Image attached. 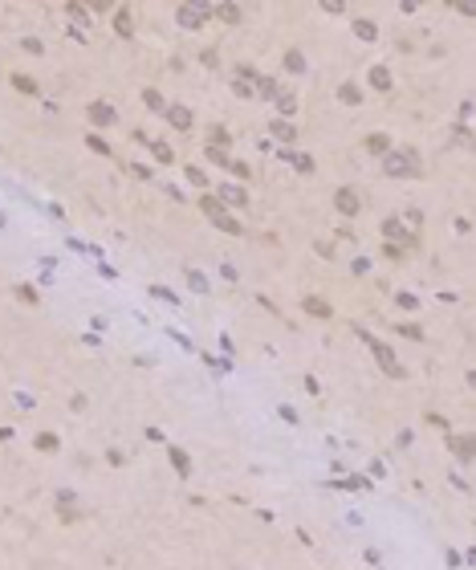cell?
Segmentation results:
<instances>
[{
  "label": "cell",
  "instance_id": "obj_9",
  "mask_svg": "<svg viewBox=\"0 0 476 570\" xmlns=\"http://www.w3.org/2000/svg\"><path fill=\"white\" fill-rule=\"evenodd\" d=\"M232 90H236L240 98H257V74L240 70V74H236V82H232Z\"/></svg>",
  "mask_w": 476,
  "mask_h": 570
},
{
  "label": "cell",
  "instance_id": "obj_21",
  "mask_svg": "<svg viewBox=\"0 0 476 570\" xmlns=\"http://www.w3.org/2000/svg\"><path fill=\"white\" fill-rule=\"evenodd\" d=\"M204 155H208L212 163H220V167H232V159H228V151H224V147H212V143H208V147H204Z\"/></svg>",
  "mask_w": 476,
  "mask_h": 570
},
{
  "label": "cell",
  "instance_id": "obj_20",
  "mask_svg": "<svg viewBox=\"0 0 476 570\" xmlns=\"http://www.w3.org/2000/svg\"><path fill=\"white\" fill-rule=\"evenodd\" d=\"M371 86H375V90H391V70L375 65V70H371Z\"/></svg>",
  "mask_w": 476,
  "mask_h": 570
},
{
  "label": "cell",
  "instance_id": "obj_19",
  "mask_svg": "<svg viewBox=\"0 0 476 570\" xmlns=\"http://www.w3.org/2000/svg\"><path fill=\"white\" fill-rule=\"evenodd\" d=\"M273 102H277V106H281L285 114H293V110H298V98H293L289 90H277V94H273Z\"/></svg>",
  "mask_w": 476,
  "mask_h": 570
},
{
  "label": "cell",
  "instance_id": "obj_26",
  "mask_svg": "<svg viewBox=\"0 0 476 570\" xmlns=\"http://www.w3.org/2000/svg\"><path fill=\"white\" fill-rule=\"evenodd\" d=\"M338 98H342V102H350V106H354V102H362L358 86H342V90H338Z\"/></svg>",
  "mask_w": 476,
  "mask_h": 570
},
{
  "label": "cell",
  "instance_id": "obj_8",
  "mask_svg": "<svg viewBox=\"0 0 476 570\" xmlns=\"http://www.w3.org/2000/svg\"><path fill=\"white\" fill-rule=\"evenodd\" d=\"M383 236H391V241H399V245H415V232H407L399 220H383Z\"/></svg>",
  "mask_w": 476,
  "mask_h": 570
},
{
  "label": "cell",
  "instance_id": "obj_34",
  "mask_svg": "<svg viewBox=\"0 0 476 570\" xmlns=\"http://www.w3.org/2000/svg\"><path fill=\"white\" fill-rule=\"evenodd\" d=\"M86 147H94V151H98V155H110V147H106V143H102V139H90Z\"/></svg>",
  "mask_w": 476,
  "mask_h": 570
},
{
  "label": "cell",
  "instance_id": "obj_37",
  "mask_svg": "<svg viewBox=\"0 0 476 570\" xmlns=\"http://www.w3.org/2000/svg\"><path fill=\"white\" fill-rule=\"evenodd\" d=\"M25 53H45V49H41V41H37V37H29V41H25Z\"/></svg>",
  "mask_w": 476,
  "mask_h": 570
},
{
  "label": "cell",
  "instance_id": "obj_6",
  "mask_svg": "<svg viewBox=\"0 0 476 570\" xmlns=\"http://www.w3.org/2000/svg\"><path fill=\"white\" fill-rule=\"evenodd\" d=\"M90 123H94V127H110V123H114V106H110V102H90Z\"/></svg>",
  "mask_w": 476,
  "mask_h": 570
},
{
  "label": "cell",
  "instance_id": "obj_7",
  "mask_svg": "<svg viewBox=\"0 0 476 570\" xmlns=\"http://www.w3.org/2000/svg\"><path fill=\"white\" fill-rule=\"evenodd\" d=\"M220 204H236V208H245L249 204V192L245 187H236V183H220Z\"/></svg>",
  "mask_w": 476,
  "mask_h": 570
},
{
  "label": "cell",
  "instance_id": "obj_25",
  "mask_svg": "<svg viewBox=\"0 0 476 570\" xmlns=\"http://www.w3.org/2000/svg\"><path fill=\"white\" fill-rule=\"evenodd\" d=\"M12 86L25 90V94H37V82H33V78H25V74H17V78H12Z\"/></svg>",
  "mask_w": 476,
  "mask_h": 570
},
{
  "label": "cell",
  "instance_id": "obj_5",
  "mask_svg": "<svg viewBox=\"0 0 476 570\" xmlns=\"http://www.w3.org/2000/svg\"><path fill=\"white\" fill-rule=\"evenodd\" d=\"M334 208H338L342 216H358L362 200H358V192H350V187H338V192H334Z\"/></svg>",
  "mask_w": 476,
  "mask_h": 570
},
{
  "label": "cell",
  "instance_id": "obj_4",
  "mask_svg": "<svg viewBox=\"0 0 476 570\" xmlns=\"http://www.w3.org/2000/svg\"><path fill=\"white\" fill-rule=\"evenodd\" d=\"M208 12H212V4H179V8H175V17H179L183 29H200Z\"/></svg>",
  "mask_w": 476,
  "mask_h": 570
},
{
  "label": "cell",
  "instance_id": "obj_29",
  "mask_svg": "<svg viewBox=\"0 0 476 570\" xmlns=\"http://www.w3.org/2000/svg\"><path fill=\"white\" fill-rule=\"evenodd\" d=\"M399 334H403V338H415V343L424 338V330H420V326H411V322H403V326H399Z\"/></svg>",
  "mask_w": 476,
  "mask_h": 570
},
{
  "label": "cell",
  "instance_id": "obj_31",
  "mask_svg": "<svg viewBox=\"0 0 476 570\" xmlns=\"http://www.w3.org/2000/svg\"><path fill=\"white\" fill-rule=\"evenodd\" d=\"M187 183H196V187H204L208 179H204V172H200V167H187Z\"/></svg>",
  "mask_w": 476,
  "mask_h": 570
},
{
  "label": "cell",
  "instance_id": "obj_17",
  "mask_svg": "<svg viewBox=\"0 0 476 570\" xmlns=\"http://www.w3.org/2000/svg\"><path fill=\"white\" fill-rule=\"evenodd\" d=\"M305 309H309L313 318H334V309H330V302H322V298H305Z\"/></svg>",
  "mask_w": 476,
  "mask_h": 570
},
{
  "label": "cell",
  "instance_id": "obj_22",
  "mask_svg": "<svg viewBox=\"0 0 476 570\" xmlns=\"http://www.w3.org/2000/svg\"><path fill=\"white\" fill-rule=\"evenodd\" d=\"M366 147H371V151H375V155H383V151H391L387 134H371V139H366Z\"/></svg>",
  "mask_w": 476,
  "mask_h": 570
},
{
  "label": "cell",
  "instance_id": "obj_27",
  "mask_svg": "<svg viewBox=\"0 0 476 570\" xmlns=\"http://www.w3.org/2000/svg\"><path fill=\"white\" fill-rule=\"evenodd\" d=\"M37 448H41V452H53V448H57V436H53V432H41V436H37Z\"/></svg>",
  "mask_w": 476,
  "mask_h": 570
},
{
  "label": "cell",
  "instance_id": "obj_23",
  "mask_svg": "<svg viewBox=\"0 0 476 570\" xmlns=\"http://www.w3.org/2000/svg\"><path fill=\"white\" fill-rule=\"evenodd\" d=\"M285 65H289L293 74H302V70H305V57L298 53V49H289V53H285Z\"/></svg>",
  "mask_w": 476,
  "mask_h": 570
},
{
  "label": "cell",
  "instance_id": "obj_12",
  "mask_svg": "<svg viewBox=\"0 0 476 570\" xmlns=\"http://www.w3.org/2000/svg\"><path fill=\"white\" fill-rule=\"evenodd\" d=\"M269 131H273V139H281V143H293V139H298V131H293L285 119H273V123H269Z\"/></svg>",
  "mask_w": 476,
  "mask_h": 570
},
{
  "label": "cell",
  "instance_id": "obj_30",
  "mask_svg": "<svg viewBox=\"0 0 476 570\" xmlns=\"http://www.w3.org/2000/svg\"><path fill=\"white\" fill-rule=\"evenodd\" d=\"M187 281H192V289H200V294H208V281H204V273H187Z\"/></svg>",
  "mask_w": 476,
  "mask_h": 570
},
{
  "label": "cell",
  "instance_id": "obj_32",
  "mask_svg": "<svg viewBox=\"0 0 476 570\" xmlns=\"http://www.w3.org/2000/svg\"><path fill=\"white\" fill-rule=\"evenodd\" d=\"M151 151H155V155H159V163H172V151H167V147H163V143H155V147H151Z\"/></svg>",
  "mask_w": 476,
  "mask_h": 570
},
{
  "label": "cell",
  "instance_id": "obj_11",
  "mask_svg": "<svg viewBox=\"0 0 476 570\" xmlns=\"http://www.w3.org/2000/svg\"><path fill=\"white\" fill-rule=\"evenodd\" d=\"M167 123H172L175 131H187V127H192V110H187V106H167Z\"/></svg>",
  "mask_w": 476,
  "mask_h": 570
},
{
  "label": "cell",
  "instance_id": "obj_16",
  "mask_svg": "<svg viewBox=\"0 0 476 570\" xmlns=\"http://www.w3.org/2000/svg\"><path fill=\"white\" fill-rule=\"evenodd\" d=\"M452 452H456V456H460V460H473V436H456L452 440Z\"/></svg>",
  "mask_w": 476,
  "mask_h": 570
},
{
  "label": "cell",
  "instance_id": "obj_28",
  "mask_svg": "<svg viewBox=\"0 0 476 570\" xmlns=\"http://www.w3.org/2000/svg\"><path fill=\"white\" fill-rule=\"evenodd\" d=\"M17 298L29 302V306H37V289H29V285H17Z\"/></svg>",
  "mask_w": 476,
  "mask_h": 570
},
{
  "label": "cell",
  "instance_id": "obj_3",
  "mask_svg": "<svg viewBox=\"0 0 476 570\" xmlns=\"http://www.w3.org/2000/svg\"><path fill=\"white\" fill-rule=\"evenodd\" d=\"M358 338H362V343H366V347H371V354H375V358H379V367H383V371H387L391 379H403V375H407V371H403V363H399V358H395V351H391L387 343H379V338H371V334H366V330H362V326H358Z\"/></svg>",
  "mask_w": 476,
  "mask_h": 570
},
{
  "label": "cell",
  "instance_id": "obj_36",
  "mask_svg": "<svg viewBox=\"0 0 476 570\" xmlns=\"http://www.w3.org/2000/svg\"><path fill=\"white\" fill-rule=\"evenodd\" d=\"M130 172H134V176H138V179H155V176H151V172H147V167H143V163H130Z\"/></svg>",
  "mask_w": 476,
  "mask_h": 570
},
{
  "label": "cell",
  "instance_id": "obj_18",
  "mask_svg": "<svg viewBox=\"0 0 476 570\" xmlns=\"http://www.w3.org/2000/svg\"><path fill=\"white\" fill-rule=\"evenodd\" d=\"M130 29H134V21H130V8H118V12H114V33L130 37Z\"/></svg>",
  "mask_w": 476,
  "mask_h": 570
},
{
  "label": "cell",
  "instance_id": "obj_24",
  "mask_svg": "<svg viewBox=\"0 0 476 570\" xmlns=\"http://www.w3.org/2000/svg\"><path fill=\"white\" fill-rule=\"evenodd\" d=\"M143 102H147L151 110H167V106H163V94H159V90H147V94H143Z\"/></svg>",
  "mask_w": 476,
  "mask_h": 570
},
{
  "label": "cell",
  "instance_id": "obj_15",
  "mask_svg": "<svg viewBox=\"0 0 476 570\" xmlns=\"http://www.w3.org/2000/svg\"><path fill=\"white\" fill-rule=\"evenodd\" d=\"M212 12H216L220 21H228V25H236V21H240V8H236V4H228V0H224V4H212Z\"/></svg>",
  "mask_w": 476,
  "mask_h": 570
},
{
  "label": "cell",
  "instance_id": "obj_33",
  "mask_svg": "<svg viewBox=\"0 0 476 570\" xmlns=\"http://www.w3.org/2000/svg\"><path fill=\"white\" fill-rule=\"evenodd\" d=\"M322 8H326V12H342L346 4H342V0H322Z\"/></svg>",
  "mask_w": 476,
  "mask_h": 570
},
{
  "label": "cell",
  "instance_id": "obj_35",
  "mask_svg": "<svg viewBox=\"0 0 476 570\" xmlns=\"http://www.w3.org/2000/svg\"><path fill=\"white\" fill-rule=\"evenodd\" d=\"M456 143H460V147H473V134H468L464 127H460V131H456Z\"/></svg>",
  "mask_w": 476,
  "mask_h": 570
},
{
  "label": "cell",
  "instance_id": "obj_13",
  "mask_svg": "<svg viewBox=\"0 0 476 570\" xmlns=\"http://www.w3.org/2000/svg\"><path fill=\"white\" fill-rule=\"evenodd\" d=\"M172 469L179 473V477H187V473H192V456H187L183 448H172Z\"/></svg>",
  "mask_w": 476,
  "mask_h": 570
},
{
  "label": "cell",
  "instance_id": "obj_1",
  "mask_svg": "<svg viewBox=\"0 0 476 570\" xmlns=\"http://www.w3.org/2000/svg\"><path fill=\"white\" fill-rule=\"evenodd\" d=\"M383 172L391 179H415L420 176V155L403 151V147H391V151H383Z\"/></svg>",
  "mask_w": 476,
  "mask_h": 570
},
{
  "label": "cell",
  "instance_id": "obj_14",
  "mask_svg": "<svg viewBox=\"0 0 476 570\" xmlns=\"http://www.w3.org/2000/svg\"><path fill=\"white\" fill-rule=\"evenodd\" d=\"M354 37H358V41H375V37H379L375 21H362V17H358V21H354Z\"/></svg>",
  "mask_w": 476,
  "mask_h": 570
},
{
  "label": "cell",
  "instance_id": "obj_2",
  "mask_svg": "<svg viewBox=\"0 0 476 570\" xmlns=\"http://www.w3.org/2000/svg\"><path fill=\"white\" fill-rule=\"evenodd\" d=\"M200 212H208V220L216 224L220 232H228V236H240V232H245V224L236 216H228V208L220 204L216 196H200Z\"/></svg>",
  "mask_w": 476,
  "mask_h": 570
},
{
  "label": "cell",
  "instance_id": "obj_10",
  "mask_svg": "<svg viewBox=\"0 0 476 570\" xmlns=\"http://www.w3.org/2000/svg\"><path fill=\"white\" fill-rule=\"evenodd\" d=\"M281 159H285V163H293V167H298V172H305V176L313 172V159H309V155H302V151H289V147H281Z\"/></svg>",
  "mask_w": 476,
  "mask_h": 570
}]
</instances>
